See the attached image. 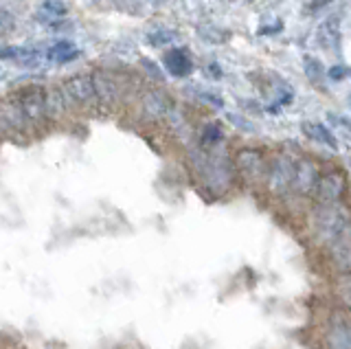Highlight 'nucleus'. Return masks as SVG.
Here are the masks:
<instances>
[{
  "mask_svg": "<svg viewBox=\"0 0 351 349\" xmlns=\"http://www.w3.org/2000/svg\"><path fill=\"white\" fill-rule=\"evenodd\" d=\"M191 163L195 167V176L202 180V184L213 193H222L228 189L230 180H233V167L226 154H206V152L197 149L191 154Z\"/></svg>",
  "mask_w": 351,
  "mask_h": 349,
  "instance_id": "1",
  "label": "nucleus"
},
{
  "mask_svg": "<svg viewBox=\"0 0 351 349\" xmlns=\"http://www.w3.org/2000/svg\"><path fill=\"white\" fill-rule=\"evenodd\" d=\"M349 224H351V215L345 206H340L338 202L336 204H318L312 215V228H314V235L318 242L332 244Z\"/></svg>",
  "mask_w": 351,
  "mask_h": 349,
  "instance_id": "2",
  "label": "nucleus"
},
{
  "mask_svg": "<svg viewBox=\"0 0 351 349\" xmlns=\"http://www.w3.org/2000/svg\"><path fill=\"white\" fill-rule=\"evenodd\" d=\"M62 93L66 97L69 106H80V108H93L99 104L97 99V91L90 75H75V77L66 80L62 86Z\"/></svg>",
  "mask_w": 351,
  "mask_h": 349,
  "instance_id": "3",
  "label": "nucleus"
},
{
  "mask_svg": "<svg viewBox=\"0 0 351 349\" xmlns=\"http://www.w3.org/2000/svg\"><path fill=\"white\" fill-rule=\"evenodd\" d=\"M16 101L27 123H38L42 119H47V91L42 86H29V88L18 91Z\"/></svg>",
  "mask_w": 351,
  "mask_h": 349,
  "instance_id": "4",
  "label": "nucleus"
},
{
  "mask_svg": "<svg viewBox=\"0 0 351 349\" xmlns=\"http://www.w3.org/2000/svg\"><path fill=\"white\" fill-rule=\"evenodd\" d=\"M296 165L288 156H274L268 165L266 184L274 195H283L290 187H294Z\"/></svg>",
  "mask_w": 351,
  "mask_h": 349,
  "instance_id": "5",
  "label": "nucleus"
},
{
  "mask_svg": "<svg viewBox=\"0 0 351 349\" xmlns=\"http://www.w3.org/2000/svg\"><path fill=\"white\" fill-rule=\"evenodd\" d=\"M235 165H237L241 176H244L248 182H261L268 176V163H266V156H263L259 149L237 152Z\"/></svg>",
  "mask_w": 351,
  "mask_h": 349,
  "instance_id": "6",
  "label": "nucleus"
},
{
  "mask_svg": "<svg viewBox=\"0 0 351 349\" xmlns=\"http://www.w3.org/2000/svg\"><path fill=\"white\" fill-rule=\"evenodd\" d=\"M327 349H351V316L345 312H334L325 332Z\"/></svg>",
  "mask_w": 351,
  "mask_h": 349,
  "instance_id": "7",
  "label": "nucleus"
},
{
  "mask_svg": "<svg viewBox=\"0 0 351 349\" xmlns=\"http://www.w3.org/2000/svg\"><path fill=\"white\" fill-rule=\"evenodd\" d=\"M343 191H345L343 173L332 171V173L321 176V180H318L316 189H314V195L321 204H336L340 200V195H343Z\"/></svg>",
  "mask_w": 351,
  "mask_h": 349,
  "instance_id": "8",
  "label": "nucleus"
},
{
  "mask_svg": "<svg viewBox=\"0 0 351 349\" xmlns=\"http://www.w3.org/2000/svg\"><path fill=\"white\" fill-rule=\"evenodd\" d=\"M90 77H93V84H95L99 104L114 106L119 101V97H121V86H119L114 75L112 73H106V71H95Z\"/></svg>",
  "mask_w": 351,
  "mask_h": 349,
  "instance_id": "9",
  "label": "nucleus"
},
{
  "mask_svg": "<svg viewBox=\"0 0 351 349\" xmlns=\"http://www.w3.org/2000/svg\"><path fill=\"white\" fill-rule=\"evenodd\" d=\"M162 64L165 69H167L173 77H186V75H191L193 71V60L189 56V51L186 49H171L165 53L162 58Z\"/></svg>",
  "mask_w": 351,
  "mask_h": 349,
  "instance_id": "10",
  "label": "nucleus"
},
{
  "mask_svg": "<svg viewBox=\"0 0 351 349\" xmlns=\"http://www.w3.org/2000/svg\"><path fill=\"white\" fill-rule=\"evenodd\" d=\"M318 180H321V173L318 167L312 160L303 158L299 165H296V176H294V189L299 193H312L316 189Z\"/></svg>",
  "mask_w": 351,
  "mask_h": 349,
  "instance_id": "11",
  "label": "nucleus"
},
{
  "mask_svg": "<svg viewBox=\"0 0 351 349\" xmlns=\"http://www.w3.org/2000/svg\"><path fill=\"white\" fill-rule=\"evenodd\" d=\"M316 42L321 45L327 53H336L340 47V23L338 18H327L316 29Z\"/></svg>",
  "mask_w": 351,
  "mask_h": 349,
  "instance_id": "12",
  "label": "nucleus"
},
{
  "mask_svg": "<svg viewBox=\"0 0 351 349\" xmlns=\"http://www.w3.org/2000/svg\"><path fill=\"white\" fill-rule=\"evenodd\" d=\"M329 246H332L334 264L340 270H351V224Z\"/></svg>",
  "mask_w": 351,
  "mask_h": 349,
  "instance_id": "13",
  "label": "nucleus"
},
{
  "mask_svg": "<svg viewBox=\"0 0 351 349\" xmlns=\"http://www.w3.org/2000/svg\"><path fill=\"white\" fill-rule=\"evenodd\" d=\"M143 110H145L147 117L160 121V119H167L169 117L171 104H169V99L162 93H147L145 97H143Z\"/></svg>",
  "mask_w": 351,
  "mask_h": 349,
  "instance_id": "14",
  "label": "nucleus"
},
{
  "mask_svg": "<svg viewBox=\"0 0 351 349\" xmlns=\"http://www.w3.org/2000/svg\"><path fill=\"white\" fill-rule=\"evenodd\" d=\"M301 128H303V134L307 139L316 141V143H323L329 149H338V141L334 139V134L329 132V130L323 123H318V121H305Z\"/></svg>",
  "mask_w": 351,
  "mask_h": 349,
  "instance_id": "15",
  "label": "nucleus"
},
{
  "mask_svg": "<svg viewBox=\"0 0 351 349\" xmlns=\"http://www.w3.org/2000/svg\"><path fill=\"white\" fill-rule=\"evenodd\" d=\"M47 58L53 64H60V67H62V64H69V62L80 58V49H77L73 42H69V40H60V42H55V45L49 49Z\"/></svg>",
  "mask_w": 351,
  "mask_h": 349,
  "instance_id": "16",
  "label": "nucleus"
},
{
  "mask_svg": "<svg viewBox=\"0 0 351 349\" xmlns=\"http://www.w3.org/2000/svg\"><path fill=\"white\" fill-rule=\"evenodd\" d=\"M66 14H69V5H66V3H60V0H47V3L40 5L38 20L44 25L53 27L58 20L66 18Z\"/></svg>",
  "mask_w": 351,
  "mask_h": 349,
  "instance_id": "17",
  "label": "nucleus"
},
{
  "mask_svg": "<svg viewBox=\"0 0 351 349\" xmlns=\"http://www.w3.org/2000/svg\"><path fill=\"white\" fill-rule=\"evenodd\" d=\"M66 108H69V101H66L62 88L47 91V117H51V119L60 117V115H64Z\"/></svg>",
  "mask_w": 351,
  "mask_h": 349,
  "instance_id": "18",
  "label": "nucleus"
},
{
  "mask_svg": "<svg viewBox=\"0 0 351 349\" xmlns=\"http://www.w3.org/2000/svg\"><path fill=\"white\" fill-rule=\"evenodd\" d=\"M197 34H200V38L206 40L208 45H222V42L228 40V34H226V31L217 29V27H206V25H204V27L197 29Z\"/></svg>",
  "mask_w": 351,
  "mask_h": 349,
  "instance_id": "19",
  "label": "nucleus"
},
{
  "mask_svg": "<svg viewBox=\"0 0 351 349\" xmlns=\"http://www.w3.org/2000/svg\"><path fill=\"white\" fill-rule=\"evenodd\" d=\"M202 145H206V147H215L219 141H222V130H219V125H215V123H208V125H204L202 128Z\"/></svg>",
  "mask_w": 351,
  "mask_h": 349,
  "instance_id": "20",
  "label": "nucleus"
},
{
  "mask_svg": "<svg viewBox=\"0 0 351 349\" xmlns=\"http://www.w3.org/2000/svg\"><path fill=\"white\" fill-rule=\"evenodd\" d=\"M336 292L340 294V299H343L349 305V308H351V275H345V277L338 279Z\"/></svg>",
  "mask_w": 351,
  "mask_h": 349,
  "instance_id": "21",
  "label": "nucleus"
},
{
  "mask_svg": "<svg viewBox=\"0 0 351 349\" xmlns=\"http://www.w3.org/2000/svg\"><path fill=\"white\" fill-rule=\"evenodd\" d=\"M147 40L154 47H162L173 40V34L171 31H165V29H156V31H152V34H147Z\"/></svg>",
  "mask_w": 351,
  "mask_h": 349,
  "instance_id": "22",
  "label": "nucleus"
},
{
  "mask_svg": "<svg viewBox=\"0 0 351 349\" xmlns=\"http://www.w3.org/2000/svg\"><path fill=\"white\" fill-rule=\"evenodd\" d=\"M11 29H14V14L0 7V36L7 34V31H11Z\"/></svg>",
  "mask_w": 351,
  "mask_h": 349,
  "instance_id": "23",
  "label": "nucleus"
},
{
  "mask_svg": "<svg viewBox=\"0 0 351 349\" xmlns=\"http://www.w3.org/2000/svg\"><path fill=\"white\" fill-rule=\"evenodd\" d=\"M143 67H147V73L152 75V77H156V80H162V73L156 71V64L149 62V60H143Z\"/></svg>",
  "mask_w": 351,
  "mask_h": 349,
  "instance_id": "24",
  "label": "nucleus"
},
{
  "mask_svg": "<svg viewBox=\"0 0 351 349\" xmlns=\"http://www.w3.org/2000/svg\"><path fill=\"white\" fill-rule=\"evenodd\" d=\"M345 75H347V69L345 67H334L332 71H329V77H332V80H343Z\"/></svg>",
  "mask_w": 351,
  "mask_h": 349,
  "instance_id": "25",
  "label": "nucleus"
},
{
  "mask_svg": "<svg viewBox=\"0 0 351 349\" xmlns=\"http://www.w3.org/2000/svg\"><path fill=\"white\" fill-rule=\"evenodd\" d=\"M316 69H318V62L307 60V75H310L312 80H316ZM318 71H321V69H318Z\"/></svg>",
  "mask_w": 351,
  "mask_h": 349,
  "instance_id": "26",
  "label": "nucleus"
},
{
  "mask_svg": "<svg viewBox=\"0 0 351 349\" xmlns=\"http://www.w3.org/2000/svg\"><path fill=\"white\" fill-rule=\"evenodd\" d=\"M211 77H222V71H219L217 64H208V71H206Z\"/></svg>",
  "mask_w": 351,
  "mask_h": 349,
  "instance_id": "27",
  "label": "nucleus"
},
{
  "mask_svg": "<svg viewBox=\"0 0 351 349\" xmlns=\"http://www.w3.org/2000/svg\"><path fill=\"white\" fill-rule=\"evenodd\" d=\"M327 3H314V5H307V9H323Z\"/></svg>",
  "mask_w": 351,
  "mask_h": 349,
  "instance_id": "28",
  "label": "nucleus"
}]
</instances>
